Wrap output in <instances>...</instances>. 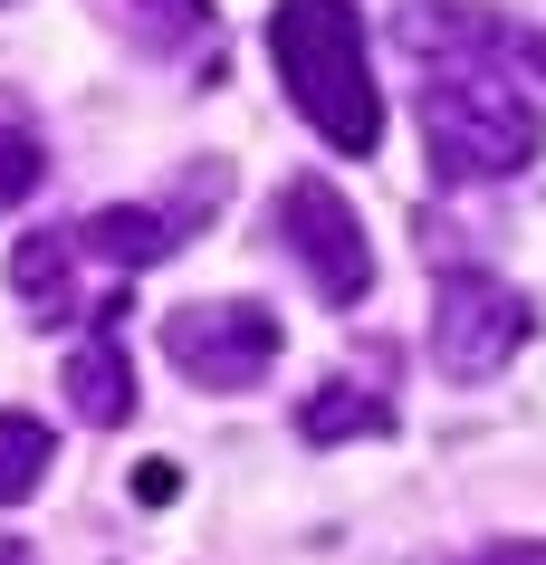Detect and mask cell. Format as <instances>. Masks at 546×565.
Instances as JSON below:
<instances>
[{
    "label": "cell",
    "mask_w": 546,
    "mask_h": 565,
    "mask_svg": "<svg viewBox=\"0 0 546 565\" xmlns=\"http://www.w3.org/2000/svg\"><path fill=\"white\" fill-rule=\"evenodd\" d=\"M269 58H278V77H288V106H298L335 153H374L384 145V96H374V58H364L355 0H278L269 10Z\"/></svg>",
    "instance_id": "obj_1"
},
{
    "label": "cell",
    "mask_w": 546,
    "mask_h": 565,
    "mask_svg": "<svg viewBox=\"0 0 546 565\" xmlns=\"http://www.w3.org/2000/svg\"><path fill=\"white\" fill-rule=\"evenodd\" d=\"M422 145L441 182H508L537 163L546 125L517 67H422Z\"/></svg>",
    "instance_id": "obj_2"
},
{
    "label": "cell",
    "mask_w": 546,
    "mask_h": 565,
    "mask_svg": "<svg viewBox=\"0 0 546 565\" xmlns=\"http://www.w3.org/2000/svg\"><path fill=\"white\" fill-rule=\"evenodd\" d=\"M527 335H537L527 288H508L499 268H441V288H431V364L451 384H489Z\"/></svg>",
    "instance_id": "obj_3"
},
{
    "label": "cell",
    "mask_w": 546,
    "mask_h": 565,
    "mask_svg": "<svg viewBox=\"0 0 546 565\" xmlns=\"http://www.w3.org/2000/svg\"><path fill=\"white\" fill-rule=\"evenodd\" d=\"M278 249L307 268V288L326 307H364V288H374V249H364V221H355V202L335 192L326 173H298L288 192H278Z\"/></svg>",
    "instance_id": "obj_4"
},
{
    "label": "cell",
    "mask_w": 546,
    "mask_h": 565,
    "mask_svg": "<svg viewBox=\"0 0 546 565\" xmlns=\"http://www.w3.org/2000/svg\"><path fill=\"white\" fill-rule=\"evenodd\" d=\"M163 355L173 374H192L202 393H249L278 364V317L259 298H202L163 317Z\"/></svg>",
    "instance_id": "obj_5"
},
{
    "label": "cell",
    "mask_w": 546,
    "mask_h": 565,
    "mask_svg": "<svg viewBox=\"0 0 546 565\" xmlns=\"http://www.w3.org/2000/svg\"><path fill=\"white\" fill-rule=\"evenodd\" d=\"M394 39L422 67H517V49H527V39H517L499 10H480V0H403Z\"/></svg>",
    "instance_id": "obj_6"
},
{
    "label": "cell",
    "mask_w": 546,
    "mask_h": 565,
    "mask_svg": "<svg viewBox=\"0 0 546 565\" xmlns=\"http://www.w3.org/2000/svg\"><path fill=\"white\" fill-rule=\"evenodd\" d=\"M77 249H96L106 268H163L182 249V211H144V202H116L96 211L87 231H77Z\"/></svg>",
    "instance_id": "obj_7"
},
{
    "label": "cell",
    "mask_w": 546,
    "mask_h": 565,
    "mask_svg": "<svg viewBox=\"0 0 546 565\" xmlns=\"http://www.w3.org/2000/svg\"><path fill=\"white\" fill-rule=\"evenodd\" d=\"M67 403H77V422H96V431L135 413V364H125L116 327H87V345L67 355Z\"/></svg>",
    "instance_id": "obj_8"
},
{
    "label": "cell",
    "mask_w": 546,
    "mask_h": 565,
    "mask_svg": "<svg viewBox=\"0 0 546 565\" xmlns=\"http://www.w3.org/2000/svg\"><path fill=\"white\" fill-rule=\"evenodd\" d=\"M298 431L317 450L326 441H384V431H394V403H384V393H364V384H317L298 403Z\"/></svg>",
    "instance_id": "obj_9"
},
{
    "label": "cell",
    "mask_w": 546,
    "mask_h": 565,
    "mask_svg": "<svg viewBox=\"0 0 546 565\" xmlns=\"http://www.w3.org/2000/svg\"><path fill=\"white\" fill-rule=\"evenodd\" d=\"M39 479H49V422L39 413H0V508L39 499Z\"/></svg>",
    "instance_id": "obj_10"
},
{
    "label": "cell",
    "mask_w": 546,
    "mask_h": 565,
    "mask_svg": "<svg viewBox=\"0 0 546 565\" xmlns=\"http://www.w3.org/2000/svg\"><path fill=\"white\" fill-rule=\"evenodd\" d=\"M10 278L30 288L49 317H58L67 298H77V239H58V231H39V239H20V259H10Z\"/></svg>",
    "instance_id": "obj_11"
},
{
    "label": "cell",
    "mask_w": 546,
    "mask_h": 565,
    "mask_svg": "<svg viewBox=\"0 0 546 565\" xmlns=\"http://www.w3.org/2000/svg\"><path fill=\"white\" fill-rule=\"evenodd\" d=\"M212 39V10L202 0H135V49H202Z\"/></svg>",
    "instance_id": "obj_12"
},
{
    "label": "cell",
    "mask_w": 546,
    "mask_h": 565,
    "mask_svg": "<svg viewBox=\"0 0 546 565\" xmlns=\"http://www.w3.org/2000/svg\"><path fill=\"white\" fill-rule=\"evenodd\" d=\"M39 173H49V145H39L30 125L0 106V211H10V202H30V192H39Z\"/></svg>",
    "instance_id": "obj_13"
},
{
    "label": "cell",
    "mask_w": 546,
    "mask_h": 565,
    "mask_svg": "<svg viewBox=\"0 0 546 565\" xmlns=\"http://www.w3.org/2000/svg\"><path fill=\"white\" fill-rule=\"evenodd\" d=\"M431 565H546V536H499V546H470V556H431Z\"/></svg>",
    "instance_id": "obj_14"
},
{
    "label": "cell",
    "mask_w": 546,
    "mask_h": 565,
    "mask_svg": "<svg viewBox=\"0 0 546 565\" xmlns=\"http://www.w3.org/2000/svg\"><path fill=\"white\" fill-rule=\"evenodd\" d=\"M173 489H182V479H173V460H144V470H135V499H144V508H163Z\"/></svg>",
    "instance_id": "obj_15"
},
{
    "label": "cell",
    "mask_w": 546,
    "mask_h": 565,
    "mask_svg": "<svg viewBox=\"0 0 546 565\" xmlns=\"http://www.w3.org/2000/svg\"><path fill=\"white\" fill-rule=\"evenodd\" d=\"M0 565H30V556H20V546H10V536H0Z\"/></svg>",
    "instance_id": "obj_16"
}]
</instances>
